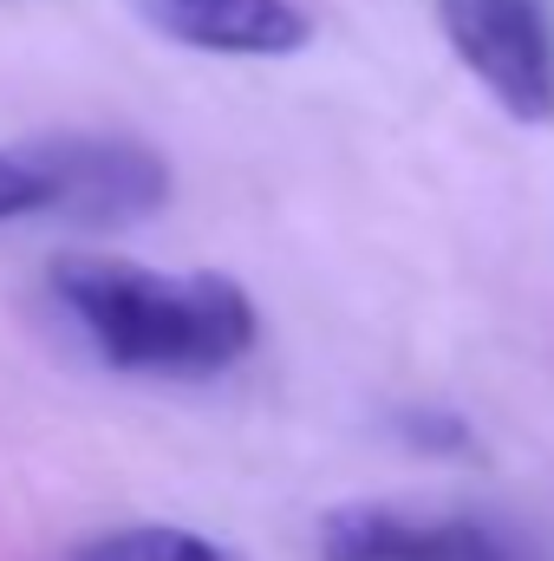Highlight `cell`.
<instances>
[{
    "label": "cell",
    "instance_id": "cell-1",
    "mask_svg": "<svg viewBox=\"0 0 554 561\" xmlns=\"http://www.w3.org/2000/svg\"><path fill=\"white\" fill-rule=\"evenodd\" d=\"M53 294L92 353L125 373L216 379L262 333L255 300L229 275H163L125 255H66L53 268Z\"/></svg>",
    "mask_w": 554,
    "mask_h": 561
},
{
    "label": "cell",
    "instance_id": "cell-7",
    "mask_svg": "<svg viewBox=\"0 0 554 561\" xmlns=\"http://www.w3.org/2000/svg\"><path fill=\"white\" fill-rule=\"evenodd\" d=\"M405 561H516V556L476 523H417V542Z\"/></svg>",
    "mask_w": 554,
    "mask_h": 561
},
{
    "label": "cell",
    "instance_id": "cell-6",
    "mask_svg": "<svg viewBox=\"0 0 554 561\" xmlns=\"http://www.w3.org/2000/svg\"><path fill=\"white\" fill-rule=\"evenodd\" d=\"M72 561H229L209 536L176 529V523H138V529H112L99 542H85Z\"/></svg>",
    "mask_w": 554,
    "mask_h": 561
},
{
    "label": "cell",
    "instance_id": "cell-8",
    "mask_svg": "<svg viewBox=\"0 0 554 561\" xmlns=\"http://www.w3.org/2000/svg\"><path fill=\"white\" fill-rule=\"evenodd\" d=\"M46 216V176L26 150H0V222Z\"/></svg>",
    "mask_w": 554,
    "mask_h": 561
},
{
    "label": "cell",
    "instance_id": "cell-4",
    "mask_svg": "<svg viewBox=\"0 0 554 561\" xmlns=\"http://www.w3.org/2000/svg\"><path fill=\"white\" fill-rule=\"evenodd\" d=\"M138 20L189 53L229 59H287L313 39V20L293 0H138Z\"/></svg>",
    "mask_w": 554,
    "mask_h": 561
},
{
    "label": "cell",
    "instance_id": "cell-3",
    "mask_svg": "<svg viewBox=\"0 0 554 561\" xmlns=\"http://www.w3.org/2000/svg\"><path fill=\"white\" fill-rule=\"evenodd\" d=\"M46 176V216L79 229H125L143 222L170 196V170L157 150L131 138H53L26 150Z\"/></svg>",
    "mask_w": 554,
    "mask_h": 561
},
{
    "label": "cell",
    "instance_id": "cell-5",
    "mask_svg": "<svg viewBox=\"0 0 554 561\" xmlns=\"http://www.w3.org/2000/svg\"><path fill=\"white\" fill-rule=\"evenodd\" d=\"M417 542V523L399 510H379V503H353V510H333L320 523V556L326 561H405Z\"/></svg>",
    "mask_w": 554,
    "mask_h": 561
},
{
    "label": "cell",
    "instance_id": "cell-2",
    "mask_svg": "<svg viewBox=\"0 0 554 561\" xmlns=\"http://www.w3.org/2000/svg\"><path fill=\"white\" fill-rule=\"evenodd\" d=\"M450 53L476 72V85L516 118H554V26L542 0H437Z\"/></svg>",
    "mask_w": 554,
    "mask_h": 561
}]
</instances>
